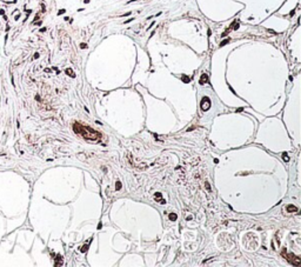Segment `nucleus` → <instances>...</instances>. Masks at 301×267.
<instances>
[{
	"mask_svg": "<svg viewBox=\"0 0 301 267\" xmlns=\"http://www.w3.org/2000/svg\"><path fill=\"white\" fill-rule=\"evenodd\" d=\"M73 128H74V131L77 133L80 134L84 139H87V140H99L101 138V134L99 132L92 130V128H90L89 126H84L82 124H78L76 123L73 125Z\"/></svg>",
	"mask_w": 301,
	"mask_h": 267,
	"instance_id": "f257e3e1",
	"label": "nucleus"
},
{
	"mask_svg": "<svg viewBox=\"0 0 301 267\" xmlns=\"http://www.w3.org/2000/svg\"><path fill=\"white\" fill-rule=\"evenodd\" d=\"M282 255L285 256V258L288 260L289 262H292V263H294V265H296V266H299L300 263H301V260L299 259V258H296V256H294L293 254L290 255V254H287V252H286V249H282Z\"/></svg>",
	"mask_w": 301,
	"mask_h": 267,
	"instance_id": "f03ea898",
	"label": "nucleus"
},
{
	"mask_svg": "<svg viewBox=\"0 0 301 267\" xmlns=\"http://www.w3.org/2000/svg\"><path fill=\"white\" fill-rule=\"evenodd\" d=\"M209 107V102H208V99H204L202 100V104H201V109L204 110V111H207V109Z\"/></svg>",
	"mask_w": 301,
	"mask_h": 267,
	"instance_id": "7ed1b4c3",
	"label": "nucleus"
}]
</instances>
